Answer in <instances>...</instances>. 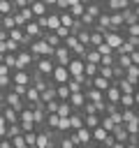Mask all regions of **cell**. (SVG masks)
<instances>
[{"mask_svg": "<svg viewBox=\"0 0 139 148\" xmlns=\"http://www.w3.org/2000/svg\"><path fill=\"white\" fill-rule=\"evenodd\" d=\"M81 60H83V62H97V65H100V53H97V49H95V46H88L86 53L81 56Z\"/></svg>", "mask_w": 139, "mask_h": 148, "instance_id": "d6986e66", "label": "cell"}, {"mask_svg": "<svg viewBox=\"0 0 139 148\" xmlns=\"http://www.w3.org/2000/svg\"><path fill=\"white\" fill-rule=\"evenodd\" d=\"M2 62H5L9 69H16V53H5V56H2Z\"/></svg>", "mask_w": 139, "mask_h": 148, "instance_id": "836d02e7", "label": "cell"}, {"mask_svg": "<svg viewBox=\"0 0 139 148\" xmlns=\"http://www.w3.org/2000/svg\"><path fill=\"white\" fill-rule=\"evenodd\" d=\"M2 116H5L7 125H12V123H19V111H16L14 106H2Z\"/></svg>", "mask_w": 139, "mask_h": 148, "instance_id": "ffe728a7", "label": "cell"}, {"mask_svg": "<svg viewBox=\"0 0 139 148\" xmlns=\"http://www.w3.org/2000/svg\"><path fill=\"white\" fill-rule=\"evenodd\" d=\"M9 79H12V83H21V86H28V83H30V69H12Z\"/></svg>", "mask_w": 139, "mask_h": 148, "instance_id": "9c48e42d", "label": "cell"}, {"mask_svg": "<svg viewBox=\"0 0 139 148\" xmlns=\"http://www.w3.org/2000/svg\"><path fill=\"white\" fill-rule=\"evenodd\" d=\"M16 12H19V14H21V18H23V21H30V18H35V16H32V12H30V7H28V5H25V7H21V9H16Z\"/></svg>", "mask_w": 139, "mask_h": 148, "instance_id": "8d00e7d4", "label": "cell"}, {"mask_svg": "<svg viewBox=\"0 0 139 148\" xmlns=\"http://www.w3.org/2000/svg\"><path fill=\"white\" fill-rule=\"evenodd\" d=\"M123 127L127 130V134H139V116H134V118L125 120V123H123Z\"/></svg>", "mask_w": 139, "mask_h": 148, "instance_id": "d4e9b609", "label": "cell"}, {"mask_svg": "<svg viewBox=\"0 0 139 148\" xmlns=\"http://www.w3.org/2000/svg\"><path fill=\"white\" fill-rule=\"evenodd\" d=\"M74 136H76L79 146H90V143H93V136H90V127H86V125H81L79 130H74Z\"/></svg>", "mask_w": 139, "mask_h": 148, "instance_id": "30bf717a", "label": "cell"}, {"mask_svg": "<svg viewBox=\"0 0 139 148\" xmlns=\"http://www.w3.org/2000/svg\"><path fill=\"white\" fill-rule=\"evenodd\" d=\"M12 5H14V9H21V7L30 5V0H12Z\"/></svg>", "mask_w": 139, "mask_h": 148, "instance_id": "60d3db41", "label": "cell"}, {"mask_svg": "<svg viewBox=\"0 0 139 148\" xmlns=\"http://www.w3.org/2000/svg\"><path fill=\"white\" fill-rule=\"evenodd\" d=\"M56 132H74L72 127H70V118L65 116V118H58V127H56Z\"/></svg>", "mask_w": 139, "mask_h": 148, "instance_id": "1f68e13d", "label": "cell"}, {"mask_svg": "<svg viewBox=\"0 0 139 148\" xmlns=\"http://www.w3.org/2000/svg\"><path fill=\"white\" fill-rule=\"evenodd\" d=\"M35 60H37V58H35L28 49H19V51H16V69H32Z\"/></svg>", "mask_w": 139, "mask_h": 148, "instance_id": "3957f363", "label": "cell"}, {"mask_svg": "<svg viewBox=\"0 0 139 148\" xmlns=\"http://www.w3.org/2000/svg\"><path fill=\"white\" fill-rule=\"evenodd\" d=\"M114 65H118V67H130L132 65V58H130V53H116V62Z\"/></svg>", "mask_w": 139, "mask_h": 148, "instance_id": "4316f807", "label": "cell"}, {"mask_svg": "<svg viewBox=\"0 0 139 148\" xmlns=\"http://www.w3.org/2000/svg\"><path fill=\"white\" fill-rule=\"evenodd\" d=\"M116 62V53L111 56H100V65H114Z\"/></svg>", "mask_w": 139, "mask_h": 148, "instance_id": "f35d334b", "label": "cell"}, {"mask_svg": "<svg viewBox=\"0 0 139 148\" xmlns=\"http://www.w3.org/2000/svg\"><path fill=\"white\" fill-rule=\"evenodd\" d=\"M42 2H44V5H46V7H49V9H53V7H56V2H58V0H42Z\"/></svg>", "mask_w": 139, "mask_h": 148, "instance_id": "b9f144b4", "label": "cell"}, {"mask_svg": "<svg viewBox=\"0 0 139 148\" xmlns=\"http://www.w3.org/2000/svg\"><path fill=\"white\" fill-rule=\"evenodd\" d=\"M123 39H125V35H123L120 30H116V28H111V30H104V42H107L111 49H118V46L123 44Z\"/></svg>", "mask_w": 139, "mask_h": 148, "instance_id": "8992f818", "label": "cell"}, {"mask_svg": "<svg viewBox=\"0 0 139 148\" xmlns=\"http://www.w3.org/2000/svg\"><path fill=\"white\" fill-rule=\"evenodd\" d=\"M104 39V32H100L97 28H93L90 25V35H88V46H97L100 42Z\"/></svg>", "mask_w": 139, "mask_h": 148, "instance_id": "7402d4cb", "label": "cell"}, {"mask_svg": "<svg viewBox=\"0 0 139 148\" xmlns=\"http://www.w3.org/2000/svg\"><path fill=\"white\" fill-rule=\"evenodd\" d=\"M116 86H118V90L120 92H139V86H134V83H130L125 76H120V79H116Z\"/></svg>", "mask_w": 139, "mask_h": 148, "instance_id": "2e32d148", "label": "cell"}, {"mask_svg": "<svg viewBox=\"0 0 139 148\" xmlns=\"http://www.w3.org/2000/svg\"><path fill=\"white\" fill-rule=\"evenodd\" d=\"M21 28H23V32H25V35H28L30 39H39V37H42V32H44V30H42V28L37 25V21H35V18L25 21V23H23Z\"/></svg>", "mask_w": 139, "mask_h": 148, "instance_id": "52a82bcc", "label": "cell"}, {"mask_svg": "<svg viewBox=\"0 0 139 148\" xmlns=\"http://www.w3.org/2000/svg\"><path fill=\"white\" fill-rule=\"evenodd\" d=\"M127 2H130V5H139V0H127Z\"/></svg>", "mask_w": 139, "mask_h": 148, "instance_id": "bcb514c9", "label": "cell"}, {"mask_svg": "<svg viewBox=\"0 0 139 148\" xmlns=\"http://www.w3.org/2000/svg\"><path fill=\"white\" fill-rule=\"evenodd\" d=\"M109 83H111V81H109V79H104V76H100V74H95V76L90 79V86H93V88H97V90H102V92L107 90V86H109Z\"/></svg>", "mask_w": 139, "mask_h": 148, "instance_id": "603a6c76", "label": "cell"}, {"mask_svg": "<svg viewBox=\"0 0 139 148\" xmlns=\"http://www.w3.org/2000/svg\"><path fill=\"white\" fill-rule=\"evenodd\" d=\"M97 67H100L97 62H83V74H86L88 79H93V76L97 74Z\"/></svg>", "mask_w": 139, "mask_h": 148, "instance_id": "f546056e", "label": "cell"}, {"mask_svg": "<svg viewBox=\"0 0 139 148\" xmlns=\"http://www.w3.org/2000/svg\"><path fill=\"white\" fill-rule=\"evenodd\" d=\"M51 58L56 60V65H65V67H67V62L72 60V51H70L67 46L58 44V46H53V56H51Z\"/></svg>", "mask_w": 139, "mask_h": 148, "instance_id": "277c9868", "label": "cell"}, {"mask_svg": "<svg viewBox=\"0 0 139 148\" xmlns=\"http://www.w3.org/2000/svg\"><path fill=\"white\" fill-rule=\"evenodd\" d=\"M23 102H25L28 106H35V104L39 102V90L28 83V86H25V92H23Z\"/></svg>", "mask_w": 139, "mask_h": 148, "instance_id": "8fae6325", "label": "cell"}, {"mask_svg": "<svg viewBox=\"0 0 139 148\" xmlns=\"http://www.w3.org/2000/svg\"><path fill=\"white\" fill-rule=\"evenodd\" d=\"M58 18H60V25H65V28H70V30H72V25H74V21H76V18L67 12V9L58 12Z\"/></svg>", "mask_w": 139, "mask_h": 148, "instance_id": "44dd1931", "label": "cell"}, {"mask_svg": "<svg viewBox=\"0 0 139 148\" xmlns=\"http://www.w3.org/2000/svg\"><path fill=\"white\" fill-rule=\"evenodd\" d=\"M2 99H5V106H14L16 111L21 109V106H25V102H23V97L21 95H16L12 88H7V90H2Z\"/></svg>", "mask_w": 139, "mask_h": 148, "instance_id": "5b68a950", "label": "cell"}, {"mask_svg": "<svg viewBox=\"0 0 139 148\" xmlns=\"http://www.w3.org/2000/svg\"><path fill=\"white\" fill-rule=\"evenodd\" d=\"M53 65H56V60H53L51 56H42V58H37V60H35L32 69H35L37 74H42V76H51Z\"/></svg>", "mask_w": 139, "mask_h": 148, "instance_id": "7a4b0ae2", "label": "cell"}, {"mask_svg": "<svg viewBox=\"0 0 139 148\" xmlns=\"http://www.w3.org/2000/svg\"><path fill=\"white\" fill-rule=\"evenodd\" d=\"M95 49H97V53H100V56H111V53H114V49H111V46H109L104 39H102V42H100Z\"/></svg>", "mask_w": 139, "mask_h": 148, "instance_id": "d6a6232c", "label": "cell"}, {"mask_svg": "<svg viewBox=\"0 0 139 148\" xmlns=\"http://www.w3.org/2000/svg\"><path fill=\"white\" fill-rule=\"evenodd\" d=\"M72 111H74V109L70 106V102H67V99H58V109H56V113H58L60 118H65V116H70Z\"/></svg>", "mask_w": 139, "mask_h": 148, "instance_id": "cb8c5ba5", "label": "cell"}, {"mask_svg": "<svg viewBox=\"0 0 139 148\" xmlns=\"http://www.w3.org/2000/svg\"><path fill=\"white\" fill-rule=\"evenodd\" d=\"M83 95H86V99H88V102H100V99H104V92H102V90H97V88H93V86L83 88Z\"/></svg>", "mask_w": 139, "mask_h": 148, "instance_id": "e0dca14e", "label": "cell"}, {"mask_svg": "<svg viewBox=\"0 0 139 148\" xmlns=\"http://www.w3.org/2000/svg\"><path fill=\"white\" fill-rule=\"evenodd\" d=\"M67 102H70V106H72L74 111H81V106L86 104V95H83V90H81V92H70Z\"/></svg>", "mask_w": 139, "mask_h": 148, "instance_id": "7c38bea8", "label": "cell"}, {"mask_svg": "<svg viewBox=\"0 0 139 148\" xmlns=\"http://www.w3.org/2000/svg\"><path fill=\"white\" fill-rule=\"evenodd\" d=\"M125 79H127L130 83L139 86V65H137V62H132L130 67H125Z\"/></svg>", "mask_w": 139, "mask_h": 148, "instance_id": "9a60e30c", "label": "cell"}, {"mask_svg": "<svg viewBox=\"0 0 139 148\" xmlns=\"http://www.w3.org/2000/svg\"><path fill=\"white\" fill-rule=\"evenodd\" d=\"M9 141H12V146H14V148H23V146H25V141H23V136H21V134H16V136H12Z\"/></svg>", "mask_w": 139, "mask_h": 148, "instance_id": "ab89813d", "label": "cell"}, {"mask_svg": "<svg viewBox=\"0 0 139 148\" xmlns=\"http://www.w3.org/2000/svg\"><path fill=\"white\" fill-rule=\"evenodd\" d=\"M9 37V30H5V28H0V39H7Z\"/></svg>", "mask_w": 139, "mask_h": 148, "instance_id": "7bdbcfd3", "label": "cell"}, {"mask_svg": "<svg viewBox=\"0 0 139 148\" xmlns=\"http://www.w3.org/2000/svg\"><path fill=\"white\" fill-rule=\"evenodd\" d=\"M12 86V79H9V74H0V90H7Z\"/></svg>", "mask_w": 139, "mask_h": 148, "instance_id": "74e56055", "label": "cell"}, {"mask_svg": "<svg viewBox=\"0 0 139 148\" xmlns=\"http://www.w3.org/2000/svg\"><path fill=\"white\" fill-rule=\"evenodd\" d=\"M14 12V5L9 2V0H0V16H5V14H12Z\"/></svg>", "mask_w": 139, "mask_h": 148, "instance_id": "d590c367", "label": "cell"}, {"mask_svg": "<svg viewBox=\"0 0 139 148\" xmlns=\"http://www.w3.org/2000/svg\"><path fill=\"white\" fill-rule=\"evenodd\" d=\"M5 44H7V53H16V51L21 49V44H19L16 39H12V37H7V39H5Z\"/></svg>", "mask_w": 139, "mask_h": 148, "instance_id": "e575fe53", "label": "cell"}, {"mask_svg": "<svg viewBox=\"0 0 139 148\" xmlns=\"http://www.w3.org/2000/svg\"><path fill=\"white\" fill-rule=\"evenodd\" d=\"M67 12H70L74 18H79V16L86 12V5H83V2H74V5H70V7H67Z\"/></svg>", "mask_w": 139, "mask_h": 148, "instance_id": "83f0119b", "label": "cell"}, {"mask_svg": "<svg viewBox=\"0 0 139 148\" xmlns=\"http://www.w3.org/2000/svg\"><path fill=\"white\" fill-rule=\"evenodd\" d=\"M102 12H104V7H102V0H97V2H88V5H86V14H90L93 18H97Z\"/></svg>", "mask_w": 139, "mask_h": 148, "instance_id": "ac0fdd59", "label": "cell"}, {"mask_svg": "<svg viewBox=\"0 0 139 148\" xmlns=\"http://www.w3.org/2000/svg\"><path fill=\"white\" fill-rule=\"evenodd\" d=\"M28 7H30V12H32V16H35V18H37V16H44V14L49 12V7H46L42 0H30V5H28Z\"/></svg>", "mask_w": 139, "mask_h": 148, "instance_id": "5bb4252c", "label": "cell"}, {"mask_svg": "<svg viewBox=\"0 0 139 148\" xmlns=\"http://www.w3.org/2000/svg\"><path fill=\"white\" fill-rule=\"evenodd\" d=\"M67 97H70L67 83H56V99H67Z\"/></svg>", "mask_w": 139, "mask_h": 148, "instance_id": "f1b7e54d", "label": "cell"}, {"mask_svg": "<svg viewBox=\"0 0 139 148\" xmlns=\"http://www.w3.org/2000/svg\"><path fill=\"white\" fill-rule=\"evenodd\" d=\"M65 83H67V88H70V92H81V90H83V86H81V81H76V79H72V76H70V79H67Z\"/></svg>", "mask_w": 139, "mask_h": 148, "instance_id": "4dcf8cb0", "label": "cell"}, {"mask_svg": "<svg viewBox=\"0 0 139 148\" xmlns=\"http://www.w3.org/2000/svg\"><path fill=\"white\" fill-rule=\"evenodd\" d=\"M118 97H120V90H118L116 81H111V83L107 86V90H104V99H107V102H116V104H118Z\"/></svg>", "mask_w": 139, "mask_h": 148, "instance_id": "4fadbf2b", "label": "cell"}, {"mask_svg": "<svg viewBox=\"0 0 139 148\" xmlns=\"http://www.w3.org/2000/svg\"><path fill=\"white\" fill-rule=\"evenodd\" d=\"M81 118H83V125H86V127L100 125V113H81Z\"/></svg>", "mask_w": 139, "mask_h": 148, "instance_id": "484cf974", "label": "cell"}, {"mask_svg": "<svg viewBox=\"0 0 139 148\" xmlns=\"http://www.w3.org/2000/svg\"><path fill=\"white\" fill-rule=\"evenodd\" d=\"M2 106H5V99H2V90H0V111H2Z\"/></svg>", "mask_w": 139, "mask_h": 148, "instance_id": "ee69618b", "label": "cell"}, {"mask_svg": "<svg viewBox=\"0 0 139 148\" xmlns=\"http://www.w3.org/2000/svg\"><path fill=\"white\" fill-rule=\"evenodd\" d=\"M49 79H51L53 83H65V81L70 79V72H67L65 65H53V72H51Z\"/></svg>", "mask_w": 139, "mask_h": 148, "instance_id": "ba28073f", "label": "cell"}, {"mask_svg": "<svg viewBox=\"0 0 139 148\" xmlns=\"http://www.w3.org/2000/svg\"><path fill=\"white\" fill-rule=\"evenodd\" d=\"M79 2H83V5H88V2H97V0H79Z\"/></svg>", "mask_w": 139, "mask_h": 148, "instance_id": "f6af8a7d", "label": "cell"}, {"mask_svg": "<svg viewBox=\"0 0 139 148\" xmlns=\"http://www.w3.org/2000/svg\"><path fill=\"white\" fill-rule=\"evenodd\" d=\"M35 58H42V56H53V46H49L44 39H30V44L25 46Z\"/></svg>", "mask_w": 139, "mask_h": 148, "instance_id": "6da1fadb", "label": "cell"}]
</instances>
